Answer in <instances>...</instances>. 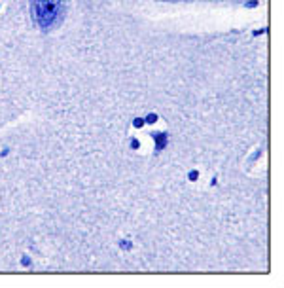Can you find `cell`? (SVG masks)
Masks as SVG:
<instances>
[{
	"label": "cell",
	"mask_w": 284,
	"mask_h": 288,
	"mask_svg": "<svg viewBox=\"0 0 284 288\" xmlns=\"http://www.w3.org/2000/svg\"><path fill=\"white\" fill-rule=\"evenodd\" d=\"M65 0H32V15L42 29H51L63 17Z\"/></svg>",
	"instance_id": "1"
}]
</instances>
